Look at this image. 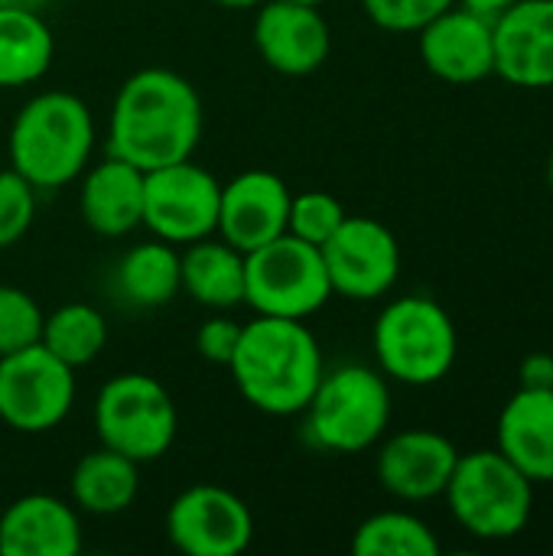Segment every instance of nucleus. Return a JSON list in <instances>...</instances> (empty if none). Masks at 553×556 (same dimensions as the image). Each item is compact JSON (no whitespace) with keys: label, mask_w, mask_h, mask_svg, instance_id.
Returning a JSON list of instances; mask_svg holds the SVG:
<instances>
[{"label":"nucleus","mask_w":553,"mask_h":556,"mask_svg":"<svg viewBox=\"0 0 553 556\" xmlns=\"http://www.w3.org/2000/svg\"><path fill=\"white\" fill-rule=\"evenodd\" d=\"M202 137V101L192 81L169 68L134 72L111 108L108 150L150 173L192 160Z\"/></svg>","instance_id":"obj_1"},{"label":"nucleus","mask_w":553,"mask_h":556,"mask_svg":"<svg viewBox=\"0 0 553 556\" xmlns=\"http://www.w3.org/2000/svg\"><path fill=\"white\" fill-rule=\"evenodd\" d=\"M228 371L254 410L293 417L306 410L326 365L306 319L257 316L241 326Z\"/></svg>","instance_id":"obj_2"},{"label":"nucleus","mask_w":553,"mask_h":556,"mask_svg":"<svg viewBox=\"0 0 553 556\" xmlns=\"http://www.w3.org/2000/svg\"><path fill=\"white\" fill-rule=\"evenodd\" d=\"M95 147V117L72 91L29 98L10 127V169L33 189H59L81 176Z\"/></svg>","instance_id":"obj_3"},{"label":"nucleus","mask_w":553,"mask_h":556,"mask_svg":"<svg viewBox=\"0 0 553 556\" xmlns=\"http://www.w3.org/2000/svg\"><path fill=\"white\" fill-rule=\"evenodd\" d=\"M378 371L407 388L440 384L460 358V332L450 313L430 296L391 300L372 332Z\"/></svg>","instance_id":"obj_4"},{"label":"nucleus","mask_w":553,"mask_h":556,"mask_svg":"<svg viewBox=\"0 0 553 556\" xmlns=\"http://www.w3.org/2000/svg\"><path fill=\"white\" fill-rule=\"evenodd\" d=\"M443 498L453 521L476 541H512L535 515V482L499 450L460 453Z\"/></svg>","instance_id":"obj_5"},{"label":"nucleus","mask_w":553,"mask_h":556,"mask_svg":"<svg viewBox=\"0 0 553 556\" xmlns=\"http://www.w3.org/2000/svg\"><path fill=\"white\" fill-rule=\"evenodd\" d=\"M306 437L313 446L339 456L372 450L391 424L388 378L368 365L323 371L306 404Z\"/></svg>","instance_id":"obj_6"},{"label":"nucleus","mask_w":553,"mask_h":556,"mask_svg":"<svg viewBox=\"0 0 553 556\" xmlns=\"http://www.w3.org/2000/svg\"><path fill=\"white\" fill-rule=\"evenodd\" d=\"M332 296L323 251L290 231L244 254V303L257 316L310 319Z\"/></svg>","instance_id":"obj_7"},{"label":"nucleus","mask_w":553,"mask_h":556,"mask_svg":"<svg viewBox=\"0 0 553 556\" xmlns=\"http://www.w3.org/2000/svg\"><path fill=\"white\" fill-rule=\"evenodd\" d=\"M176 424L169 391L143 371L114 375L95 397V433L101 446L134 463L166 456L176 440Z\"/></svg>","instance_id":"obj_8"},{"label":"nucleus","mask_w":553,"mask_h":556,"mask_svg":"<svg viewBox=\"0 0 553 556\" xmlns=\"http://www.w3.org/2000/svg\"><path fill=\"white\" fill-rule=\"evenodd\" d=\"M75 404V368L46 345H26L0 358V420L16 433L55 430Z\"/></svg>","instance_id":"obj_9"},{"label":"nucleus","mask_w":553,"mask_h":556,"mask_svg":"<svg viewBox=\"0 0 553 556\" xmlns=\"http://www.w3.org/2000/svg\"><path fill=\"white\" fill-rule=\"evenodd\" d=\"M222 182L192 160L143 173V225L166 244H192L218 228Z\"/></svg>","instance_id":"obj_10"},{"label":"nucleus","mask_w":553,"mask_h":556,"mask_svg":"<svg viewBox=\"0 0 553 556\" xmlns=\"http://www.w3.org/2000/svg\"><path fill=\"white\" fill-rule=\"evenodd\" d=\"M319 251L332 293L355 303L381 300L401 277V244L378 218L345 215Z\"/></svg>","instance_id":"obj_11"},{"label":"nucleus","mask_w":553,"mask_h":556,"mask_svg":"<svg viewBox=\"0 0 553 556\" xmlns=\"http://www.w3.org/2000/svg\"><path fill=\"white\" fill-rule=\"evenodd\" d=\"M166 534L186 556H238L254 541V518L235 492L222 485H192L173 498Z\"/></svg>","instance_id":"obj_12"},{"label":"nucleus","mask_w":553,"mask_h":556,"mask_svg":"<svg viewBox=\"0 0 553 556\" xmlns=\"http://www.w3.org/2000/svg\"><path fill=\"white\" fill-rule=\"evenodd\" d=\"M417 49L427 72L440 81L476 85L495 75L492 20L463 3H453L424 29H417Z\"/></svg>","instance_id":"obj_13"},{"label":"nucleus","mask_w":553,"mask_h":556,"mask_svg":"<svg viewBox=\"0 0 553 556\" xmlns=\"http://www.w3.org/2000/svg\"><path fill=\"white\" fill-rule=\"evenodd\" d=\"M495 75L515 88H553V0H515L492 16Z\"/></svg>","instance_id":"obj_14"},{"label":"nucleus","mask_w":553,"mask_h":556,"mask_svg":"<svg viewBox=\"0 0 553 556\" xmlns=\"http://www.w3.org/2000/svg\"><path fill=\"white\" fill-rule=\"evenodd\" d=\"M254 46L280 75H313L332 49V33L319 7L297 0H264L254 16Z\"/></svg>","instance_id":"obj_15"},{"label":"nucleus","mask_w":553,"mask_h":556,"mask_svg":"<svg viewBox=\"0 0 553 556\" xmlns=\"http://www.w3.org/2000/svg\"><path fill=\"white\" fill-rule=\"evenodd\" d=\"M290 189L271 169H244L222 186L218 199V238L241 254L274 241L287 231Z\"/></svg>","instance_id":"obj_16"},{"label":"nucleus","mask_w":553,"mask_h":556,"mask_svg":"<svg viewBox=\"0 0 553 556\" xmlns=\"http://www.w3.org/2000/svg\"><path fill=\"white\" fill-rule=\"evenodd\" d=\"M460 450L437 430H401L378 450V482L391 498L430 502L447 492Z\"/></svg>","instance_id":"obj_17"},{"label":"nucleus","mask_w":553,"mask_h":556,"mask_svg":"<svg viewBox=\"0 0 553 556\" xmlns=\"http://www.w3.org/2000/svg\"><path fill=\"white\" fill-rule=\"evenodd\" d=\"M81 551L78 508L33 492L16 498L0 515V554L3 556H75Z\"/></svg>","instance_id":"obj_18"},{"label":"nucleus","mask_w":553,"mask_h":556,"mask_svg":"<svg viewBox=\"0 0 553 556\" xmlns=\"http://www.w3.org/2000/svg\"><path fill=\"white\" fill-rule=\"evenodd\" d=\"M495 440V450L535 485L553 482V391L518 388L499 414Z\"/></svg>","instance_id":"obj_19"},{"label":"nucleus","mask_w":553,"mask_h":556,"mask_svg":"<svg viewBox=\"0 0 553 556\" xmlns=\"http://www.w3.org/2000/svg\"><path fill=\"white\" fill-rule=\"evenodd\" d=\"M78 208L85 225L101 238H124L143 225V169L108 156L81 179Z\"/></svg>","instance_id":"obj_20"},{"label":"nucleus","mask_w":553,"mask_h":556,"mask_svg":"<svg viewBox=\"0 0 553 556\" xmlns=\"http://www.w3.org/2000/svg\"><path fill=\"white\" fill-rule=\"evenodd\" d=\"M183 290L209 309L244 303V254L222 238H202L179 254Z\"/></svg>","instance_id":"obj_21"},{"label":"nucleus","mask_w":553,"mask_h":556,"mask_svg":"<svg viewBox=\"0 0 553 556\" xmlns=\"http://www.w3.org/2000/svg\"><path fill=\"white\" fill-rule=\"evenodd\" d=\"M72 505L95 518L121 515L140 492V463L101 446L78 459L72 472Z\"/></svg>","instance_id":"obj_22"},{"label":"nucleus","mask_w":553,"mask_h":556,"mask_svg":"<svg viewBox=\"0 0 553 556\" xmlns=\"http://www.w3.org/2000/svg\"><path fill=\"white\" fill-rule=\"evenodd\" d=\"M55 39L39 10L0 7V88L39 81L52 65Z\"/></svg>","instance_id":"obj_23"},{"label":"nucleus","mask_w":553,"mask_h":556,"mask_svg":"<svg viewBox=\"0 0 553 556\" xmlns=\"http://www.w3.org/2000/svg\"><path fill=\"white\" fill-rule=\"evenodd\" d=\"M114 287L124 303L137 309H156L173 303L183 290L179 251L160 238L130 248L114 267Z\"/></svg>","instance_id":"obj_24"},{"label":"nucleus","mask_w":553,"mask_h":556,"mask_svg":"<svg viewBox=\"0 0 553 556\" xmlns=\"http://www.w3.org/2000/svg\"><path fill=\"white\" fill-rule=\"evenodd\" d=\"M39 345H46L68 368H85L104 352L108 323L88 303H65L55 313L42 316Z\"/></svg>","instance_id":"obj_25"},{"label":"nucleus","mask_w":553,"mask_h":556,"mask_svg":"<svg viewBox=\"0 0 553 556\" xmlns=\"http://www.w3.org/2000/svg\"><path fill=\"white\" fill-rule=\"evenodd\" d=\"M355 556H437L440 541L427 521L411 511H378L355 528Z\"/></svg>","instance_id":"obj_26"},{"label":"nucleus","mask_w":553,"mask_h":556,"mask_svg":"<svg viewBox=\"0 0 553 556\" xmlns=\"http://www.w3.org/2000/svg\"><path fill=\"white\" fill-rule=\"evenodd\" d=\"M345 205L323 189H306L290 195V212H287V231L300 241H310L316 248H323L336 228L345 222Z\"/></svg>","instance_id":"obj_27"},{"label":"nucleus","mask_w":553,"mask_h":556,"mask_svg":"<svg viewBox=\"0 0 553 556\" xmlns=\"http://www.w3.org/2000/svg\"><path fill=\"white\" fill-rule=\"evenodd\" d=\"M39 332H42L39 303L26 290L0 283V358L26 345H36Z\"/></svg>","instance_id":"obj_28"},{"label":"nucleus","mask_w":553,"mask_h":556,"mask_svg":"<svg viewBox=\"0 0 553 556\" xmlns=\"http://www.w3.org/2000/svg\"><path fill=\"white\" fill-rule=\"evenodd\" d=\"M36 189L16 173L0 169V251L13 248L33 225Z\"/></svg>","instance_id":"obj_29"},{"label":"nucleus","mask_w":553,"mask_h":556,"mask_svg":"<svg viewBox=\"0 0 553 556\" xmlns=\"http://www.w3.org/2000/svg\"><path fill=\"white\" fill-rule=\"evenodd\" d=\"M456 0H362L365 16L388 33H417Z\"/></svg>","instance_id":"obj_30"},{"label":"nucleus","mask_w":553,"mask_h":556,"mask_svg":"<svg viewBox=\"0 0 553 556\" xmlns=\"http://www.w3.org/2000/svg\"><path fill=\"white\" fill-rule=\"evenodd\" d=\"M238 339H241V326L235 319H228V316H215V319H209V323L199 326V332H196V352L205 362L228 368V362H231V355L238 349Z\"/></svg>","instance_id":"obj_31"},{"label":"nucleus","mask_w":553,"mask_h":556,"mask_svg":"<svg viewBox=\"0 0 553 556\" xmlns=\"http://www.w3.org/2000/svg\"><path fill=\"white\" fill-rule=\"evenodd\" d=\"M518 381H521V388H528V391H553L551 352H531V355L521 362Z\"/></svg>","instance_id":"obj_32"},{"label":"nucleus","mask_w":553,"mask_h":556,"mask_svg":"<svg viewBox=\"0 0 553 556\" xmlns=\"http://www.w3.org/2000/svg\"><path fill=\"white\" fill-rule=\"evenodd\" d=\"M456 3H463V7H469V10H476V13H482V16H499L505 7H512L515 0H456Z\"/></svg>","instance_id":"obj_33"},{"label":"nucleus","mask_w":553,"mask_h":556,"mask_svg":"<svg viewBox=\"0 0 553 556\" xmlns=\"http://www.w3.org/2000/svg\"><path fill=\"white\" fill-rule=\"evenodd\" d=\"M215 3H222L228 10H251V7H261L264 0H215Z\"/></svg>","instance_id":"obj_34"},{"label":"nucleus","mask_w":553,"mask_h":556,"mask_svg":"<svg viewBox=\"0 0 553 556\" xmlns=\"http://www.w3.org/2000/svg\"><path fill=\"white\" fill-rule=\"evenodd\" d=\"M49 0H0V7H23V10H39Z\"/></svg>","instance_id":"obj_35"},{"label":"nucleus","mask_w":553,"mask_h":556,"mask_svg":"<svg viewBox=\"0 0 553 556\" xmlns=\"http://www.w3.org/2000/svg\"><path fill=\"white\" fill-rule=\"evenodd\" d=\"M548 186H551V192H553V153H551V160H548Z\"/></svg>","instance_id":"obj_36"},{"label":"nucleus","mask_w":553,"mask_h":556,"mask_svg":"<svg viewBox=\"0 0 553 556\" xmlns=\"http://www.w3.org/2000/svg\"><path fill=\"white\" fill-rule=\"evenodd\" d=\"M297 3H313V7H323L326 0H297Z\"/></svg>","instance_id":"obj_37"}]
</instances>
